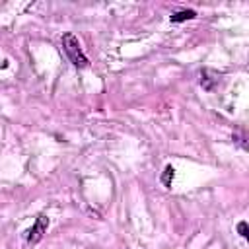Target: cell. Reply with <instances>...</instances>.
I'll return each mask as SVG.
<instances>
[{
    "label": "cell",
    "instance_id": "obj_4",
    "mask_svg": "<svg viewBox=\"0 0 249 249\" xmlns=\"http://www.w3.org/2000/svg\"><path fill=\"white\" fill-rule=\"evenodd\" d=\"M193 18H196V12H195V10H179V12H175L173 16H169L171 23L187 21V19H193Z\"/></svg>",
    "mask_w": 249,
    "mask_h": 249
},
{
    "label": "cell",
    "instance_id": "obj_5",
    "mask_svg": "<svg viewBox=\"0 0 249 249\" xmlns=\"http://www.w3.org/2000/svg\"><path fill=\"white\" fill-rule=\"evenodd\" d=\"M173 177H175V169H173L171 165H165V169H163V173H161V183H163L165 187H171Z\"/></svg>",
    "mask_w": 249,
    "mask_h": 249
},
{
    "label": "cell",
    "instance_id": "obj_2",
    "mask_svg": "<svg viewBox=\"0 0 249 249\" xmlns=\"http://www.w3.org/2000/svg\"><path fill=\"white\" fill-rule=\"evenodd\" d=\"M47 228H49V218H47L45 214H39L37 220H35V224L25 231V233H27V235H25L27 243H39L41 237H43V233L47 231Z\"/></svg>",
    "mask_w": 249,
    "mask_h": 249
},
{
    "label": "cell",
    "instance_id": "obj_6",
    "mask_svg": "<svg viewBox=\"0 0 249 249\" xmlns=\"http://www.w3.org/2000/svg\"><path fill=\"white\" fill-rule=\"evenodd\" d=\"M237 231H239L241 237H247V235H249V233H247V224H245V222H239V224H237Z\"/></svg>",
    "mask_w": 249,
    "mask_h": 249
},
{
    "label": "cell",
    "instance_id": "obj_3",
    "mask_svg": "<svg viewBox=\"0 0 249 249\" xmlns=\"http://www.w3.org/2000/svg\"><path fill=\"white\" fill-rule=\"evenodd\" d=\"M218 82H220V74H218L216 70H210V68L200 70V86H202L206 91H212Z\"/></svg>",
    "mask_w": 249,
    "mask_h": 249
},
{
    "label": "cell",
    "instance_id": "obj_1",
    "mask_svg": "<svg viewBox=\"0 0 249 249\" xmlns=\"http://www.w3.org/2000/svg\"><path fill=\"white\" fill-rule=\"evenodd\" d=\"M62 49L66 53V56L70 58V62L78 68H84L88 66V56L84 54L82 47H80V41L74 33H64L62 35Z\"/></svg>",
    "mask_w": 249,
    "mask_h": 249
}]
</instances>
